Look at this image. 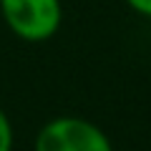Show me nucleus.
Segmentation results:
<instances>
[{
    "label": "nucleus",
    "mask_w": 151,
    "mask_h": 151,
    "mask_svg": "<svg viewBox=\"0 0 151 151\" xmlns=\"http://www.w3.org/2000/svg\"><path fill=\"white\" fill-rule=\"evenodd\" d=\"M13 144H15V131L8 113L0 108V151H13Z\"/></svg>",
    "instance_id": "obj_3"
},
{
    "label": "nucleus",
    "mask_w": 151,
    "mask_h": 151,
    "mask_svg": "<svg viewBox=\"0 0 151 151\" xmlns=\"http://www.w3.org/2000/svg\"><path fill=\"white\" fill-rule=\"evenodd\" d=\"M0 15L8 30L25 43H43L63 23L60 0H0Z\"/></svg>",
    "instance_id": "obj_1"
},
{
    "label": "nucleus",
    "mask_w": 151,
    "mask_h": 151,
    "mask_svg": "<svg viewBox=\"0 0 151 151\" xmlns=\"http://www.w3.org/2000/svg\"><path fill=\"white\" fill-rule=\"evenodd\" d=\"M33 151H113L101 126L81 116H58L43 124Z\"/></svg>",
    "instance_id": "obj_2"
},
{
    "label": "nucleus",
    "mask_w": 151,
    "mask_h": 151,
    "mask_svg": "<svg viewBox=\"0 0 151 151\" xmlns=\"http://www.w3.org/2000/svg\"><path fill=\"white\" fill-rule=\"evenodd\" d=\"M124 3L141 18H151V0H124Z\"/></svg>",
    "instance_id": "obj_4"
}]
</instances>
